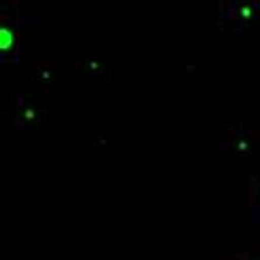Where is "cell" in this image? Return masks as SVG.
<instances>
[{
	"label": "cell",
	"mask_w": 260,
	"mask_h": 260,
	"mask_svg": "<svg viewBox=\"0 0 260 260\" xmlns=\"http://www.w3.org/2000/svg\"><path fill=\"white\" fill-rule=\"evenodd\" d=\"M13 43V37H12L11 31L3 27L2 30H0V45H2V49H9L10 47Z\"/></svg>",
	"instance_id": "6da1fadb"
}]
</instances>
